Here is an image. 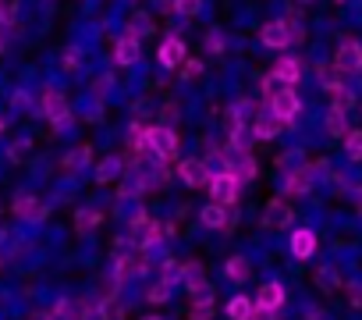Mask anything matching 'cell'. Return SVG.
Here are the masks:
<instances>
[{"label":"cell","mask_w":362,"mask_h":320,"mask_svg":"<svg viewBox=\"0 0 362 320\" xmlns=\"http://www.w3.org/2000/svg\"><path fill=\"white\" fill-rule=\"evenodd\" d=\"M146 146L156 153V160H174L177 156V132L167 128V125H156V128H146Z\"/></svg>","instance_id":"6da1fadb"},{"label":"cell","mask_w":362,"mask_h":320,"mask_svg":"<svg viewBox=\"0 0 362 320\" xmlns=\"http://www.w3.org/2000/svg\"><path fill=\"white\" fill-rule=\"evenodd\" d=\"M40 114H47V118L54 121V128H64V125H68V118H71V114H68L64 96H61L57 89H50V86L40 93Z\"/></svg>","instance_id":"7a4b0ae2"},{"label":"cell","mask_w":362,"mask_h":320,"mask_svg":"<svg viewBox=\"0 0 362 320\" xmlns=\"http://www.w3.org/2000/svg\"><path fill=\"white\" fill-rule=\"evenodd\" d=\"M270 110L284 121V125H291L295 121V114L302 110V103H298V93L291 89V86H284V89H277L274 96H270Z\"/></svg>","instance_id":"3957f363"},{"label":"cell","mask_w":362,"mask_h":320,"mask_svg":"<svg viewBox=\"0 0 362 320\" xmlns=\"http://www.w3.org/2000/svg\"><path fill=\"white\" fill-rule=\"evenodd\" d=\"M238 175L235 171H221V175H214L210 178V196H214V203H235V196H238Z\"/></svg>","instance_id":"277c9868"},{"label":"cell","mask_w":362,"mask_h":320,"mask_svg":"<svg viewBox=\"0 0 362 320\" xmlns=\"http://www.w3.org/2000/svg\"><path fill=\"white\" fill-rule=\"evenodd\" d=\"M291 40H298V29L291 22H270V25H263V43L270 50H284Z\"/></svg>","instance_id":"5b68a950"},{"label":"cell","mask_w":362,"mask_h":320,"mask_svg":"<svg viewBox=\"0 0 362 320\" xmlns=\"http://www.w3.org/2000/svg\"><path fill=\"white\" fill-rule=\"evenodd\" d=\"M334 64H337V72H344V75H355V72H362V47H358L355 40L341 43V50H337Z\"/></svg>","instance_id":"8992f818"},{"label":"cell","mask_w":362,"mask_h":320,"mask_svg":"<svg viewBox=\"0 0 362 320\" xmlns=\"http://www.w3.org/2000/svg\"><path fill=\"white\" fill-rule=\"evenodd\" d=\"M177 175H181V182L185 185H192V189H199V185H210V168H206V160H185V164L177 168Z\"/></svg>","instance_id":"52a82bcc"},{"label":"cell","mask_w":362,"mask_h":320,"mask_svg":"<svg viewBox=\"0 0 362 320\" xmlns=\"http://www.w3.org/2000/svg\"><path fill=\"white\" fill-rule=\"evenodd\" d=\"M281 128H284V121H281L274 110H263V114H256V121H252V135H256V139H277Z\"/></svg>","instance_id":"ba28073f"},{"label":"cell","mask_w":362,"mask_h":320,"mask_svg":"<svg viewBox=\"0 0 362 320\" xmlns=\"http://www.w3.org/2000/svg\"><path fill=\"white\" fill-rule=\"evenodd\" d=\"M281 302H284V285L277 281H267L256 295V309H281Z\"/></svg>","instance_id":"9c48e42d"},{"label":"cell","mask_w":362,"mask_h":320,"mask_svg":"<svg viewBox=\"0 0 362 320\" xmlns=\"http://www.w3.org/2000/svg\"><path fill=\"white\" fill-rule=\"evenodd\" d=\"M114 61H117V64H135V61H139V36H135V33H128V36L117 40Z\"/></svg>","instance_id":"30bf717a"},{"label":"cell","mask_w":362,"mask_h":320,"mask_svg":"<svg viewBox=\"0 0 362 320\" xmlns=\"http://www.w3.org/2000/svg\"><path fill=\"white\" fill-rule=\"evenodd\" d=\"M15 214H18L22 221H43V217H47V207H43L36 196H18V200H15Z\"/></svg>","instance_id":"8fae6325"},{"label":"cell","mask_w":362,"mask_h":320,"mask_svg":"<svg viewBox=\"0 0 362 320\" xmlns=\"http://www.w3.org/2000/svg\"><path fill=\"white\" fill-rule=\"evenodd\" d=\"M181 57H185V43H181L177 36H167L160 43V64L163 68H174V64H181Z\"/></svg>","instance_id":"7c38bea8"},{"label":"cell","mask_w":362,"mask_h":320,"mask_svg":"<svg viewBox=\"0 0 362 320\" xmlns=\"http://www.w3.org/2000/svg\"><path fill=\"white\" fill-rule=\"evenodd\" d=\"M291 253H295L298 260H309V256L316 253V235H313L309 228H298V232L291 235Z\"/></svg>","instance_id":"4fadbf2b"},{"label":"cell","mask_w":362,"mask_h":320,"mask_svg":"<svg viewBox=\"0 0 362 320\" xmlns=\"http://www.w3.org/2000/svg\"><path fill=\"white\" fill-rule=\"evenodd\" d=\"M313 178H316V168H302V171H295V175L288 178L284 193H288V196H302V193L313 189Z\"/></svg>","instance_id":"5bb4252c"},{"label":"cell","mask_w":362,"mask_h":320,"mask_svg":"<svg viewBox=\"0 0 362 320\" xmlns=\"http://www.w3.org/2000/svg\"><path fill=\"white\" fill-rule=\"evenodd\" d=\"M263 224H267V228H284V224H291V207L274 200V203L263 210Z\"/></svg>","instance_id":"9a60e30c"},{"label":"cell","mask_w":362,"mask_h":320,"mask_svg":"<svg viewBox=\"0 0 362 320\" xmlns=\"http://www.w3.org/2000/svg\"><path fill=\"white\" fill-rule=\"evenodd\" d=\"M274 75H277L284 86H295V82H298V75H302V64H298L295 57H281V61L274 64Z\"/></svg>","instance_id":"2e32d148"},{"label":"cell","mask_w":362,"mask_h":320,"mask_svg":"<svg viewBox=\"0 0 362 320\" xmlns=\"http://www.w3.org/2000/svg\"><path fill=\"white\" fill-rule=\"evenodd\" d=\"M199 221H203L206 228H231V217L224 214V203H210V207H203Z\"/></svg>","instance_id":"e0dca14e"},{"label":"cell","mask_w":362,"mask_h":320,"mask_svg":"<svg viewBox=\"0 0 362 320\" xmlns=\"http://www.w3.org/2000/svg\"><path fill=\"white\" fill-rule=\"evenodd\" d=\"M228 316H231V320H252V316H256V306H252L245 295H235V299L228 302Z\"/></svg>","instance_id":"ac0fdd59"},{"label":"cell","mask_w":362,"mask_h":320,"mask_svg":"<svg viewBox=\"0 0 362 320\" xmlns=\"http://www.w3.org/2000/svg\"><path fill=\"white\" fill-rule=\"evenodd\" d=\"M139 270H142V260H135V256H121L117 267H114V281L121 285V281H128V278L139 274Z\"/></svg>","instance_id":"d6986e66"},{"label":"cell","mask_w":362,"mask_h":320,"mask_svg":"<svg viewBox=\"0 0 362 320\" xmlns=\"http://www.w3.org/2000/svg\"><path fill=\"white\" fill-rule=\"evenodd\" d=\"M344 114H348V110H341V107H330V114H327V132L337 135V139L348 135V121H344Z\"/></svg>","instance_id":"ffe728a7"},{"label":"cell","mask_w":362,"mask_h":320,"mask_svg":"<svg viewBox=\"0 0 362 320\" xmlns=\"http://www.w3.org/2000/svg\"><path fill=\"white\" fill-rule=\"evenodd\" d=\"M117 171H121V160L117 156H107L103 164H100V171H96V182H114Z\"/></svg>","instance_id":"44dd1931"},{"label":"cell","mask_w":362,"mask_h":320,"mask_svg":"<svg viewBox=\"0 0 362 320\" xmlns=\"http://www.w3.org/2000/svg\"><path fill=\"white\" fill-rule=\"evenodd\" d=\"M228 278H231V281H245V278H249V260H242V256L228 260Z\"/></svg>","instance_id":"7402d4cb"},{"label":"cell","mask_w":362,"mask_h":320,"mask_svg":"<svg viewBox=\"0 0 362 320\" xmlns=\"http://www.w3.org/2000/svg\"><path fill=\"white\" fill-rule=\"evenodd\" d=\"M344 149L351 160H362V132H348L344 135Z\"/></svg>","instance_id":"603a6c76"},{"label":"cell","mask_w":362,"mask_h":320,"mask_svg":"<svg viewBox=\"0 0 362 320\" xmlns=\"http://www.w3.org/2000/svg\"><path fill=\"white\" fill-rule=\"evenodd\" d=\"M199 8H203V0H174V11H177V15H185V18L199 15Z\"/></svg>","instance_id":"cb8c5ba5"},{"label":"cell","mask_w":362,"mask_h":320,"mask_svg":"<svg viewBox=\"0 0 362 320\" xmlns=\"http://www.w3.org/2000/svg\"><path fill=\"white\" fill-rule=\"evenodd\" d=\"M351 103H355L351 89H344V86H334V107H341V110H351Z\"/></svg>","instance_id":"d4e9b609"},{"label":"cell","mask_w":362,"mask_h":320,"mask_svg":"<svg viewBox=\"0 0 362 320\" xmlns=\"http://www.w3.org/2000/svg\"><path fill=\"white\" fill-rule=\"evenodd\" d=\"M170 299V278H163L160 285L149 288V302H167Z\"/></svg>","instance_id":"484cf974"},{"label":"cell","mask_w":362,"mask_h":320,"mask_svg":"<svg viewBox=\"0 0 362 320\" xmlns=\"http://www.w3.org/2000/svg\"><path fill=\"white\" fill-rule=\"evenodd\" d=\"M100 224V210H78V228H96Z\"/></svg>","instance_id":"4316f807"},{"label":"cell","mask_w":362,"mask_h":320,"mask_svg":"<svg viewBox=\"0 0 362 320\" xmlns=\"http://www.w3.org/2000/svg\"><path fill=\"white\" fill-rule=\"evenodd\" d=\"M214 316V302H192V320H210Z\"/></svg>","instance_id":"83f0119b"},{"label":"cell","mask_w":362,"mask_h":320,"mask_svg":"<svg viewBox=\"0 0 362 320\" xmlns=\"http://www.w3.org/2000/svg\"><path fill=\"white\" fill-rule=\"evenodd\" d=\"M206 47H210L214 54H221V50H224V36H221V33H210V36H206Z\"/></svg>","instance_id":"f1b7e54d"},{"label":"cell","mask_w":362,"mask_h":320,"mask_svg":"<svg viewBox=\"0 0 362 320\" xmlns=\"http://www.w3.org/2000/svg\"><path fill=\"white\" fill-rule=\"evenodd\" d=\"M199 72H203V64H199V61H189L185 68H181V75H185V79H196Z\"/></svg>","instance_id":"f546056e"},{"label":"cell","mask_w":362,"mask_h":320,"mask_svg":"<svg viewBox=\"0 0 362 320\" xmlns=\"http://www.w3.org/2000/svg\"><path fill=\"white\" fill-rule=\"evenodd\" d=\"M64 68H68V72H75V68H78V54H75V50H68V54H64Z\"/></svg>","instance_id":"4dcf8cb0"},{"label":"cell","mask_w":362,"mask_h":320,"mask_svg":"<svg viewBox=\"0 0 362 320\" xmlns=\"http://www.w3.org/2000/svg\"><path fill=\"white\" fill-rule=\"evenodd\" d=\"M11 103H15V107H29V93H15Z\"/></svg>","instance_id":"1f68e13d"},{"label":"cell","mask_w":362,"mask_h":320,"mask_svg":"<svg viewBox=\"0 0 362 320\" xmlns=\"http://www.w3.org/2000/svg\"><path fill=\"white\" fill-rule=\"evenodd\" d=\"M351 302H355V306H358V302H362V288H358V285H355V288H351Z\"/></svg>","instance_id":"d6a6232c"},{"label":"cell","mask_w":362,"mask_h":320,"mask_svg":"<svg viewBox=\"0 0 362 320\" xmlns=\"http://www.w3.org/2000/svg\"><path fill=\"white\" fill-rule=\"evenodd\" d=\"M29 320H57V316H54V313H33Z\"/></svg>","instance_id":"836d02e7"},{"label":"cell","mask_w":362,"mask_h":320,"mask_svg":"<svg viewBox=\"0 0 362 320\" xmlns=\"http://www.w3.org/2000/svg\"><path fill=\"white\" fill-rule=\"evenodd\" d=\"M142 320H160V316H153V313H149V316H142Z\"/></svg>","instance_id":"e575fe53"},{"label":"cell","mask_w":362,"mask_h":320,"mask_svg":"<svg viewBox=\"0 0 362 320\" xmlns=\"http://www.w3.org/2000/svg\"><path fill=\"white\" fill-rule=\"evenodd\" d=\"M358 214H362V200H358Z\"/></svg>","instance_id":"d590c367"},{"label":"cell","mask_w":362,"mask_h":320,"mask_svg":"<svg viewBox=\"0 0 362 320\" xmlns=\"http://www.w3.org/2000/svg\"><path fill=\"white\" fill-rule=\"evenodd\" d=\"M302 4H309V0H302Z\"/></svg>","instance_id":"8d00e7d4"}]
</instances>
